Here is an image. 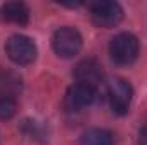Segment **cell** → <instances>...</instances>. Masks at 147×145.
Here are the masks:
<instances>
[{
    "instance_id": "8fae6325",
    "label": "cell",
    "mask_w": 147,
    "mask_h": 145,
    "mask_svg": "<svg viewBox=\"0 0 147 145\" xmlns=\"http://www.w3.org/2000/svg\"><path fill=\"white\" fill-rule=\"evenodd\" d=\"M17 111V101L12 94L0 92V119H10Z\"/></svg>"
},
{
    "instance_id": "7c38bea8",
    "label": "cell",
    "mask_w": 147,
    "mask_h": 145,
    "mask_svg": "<svg viewBox=\"0 0 147 145\" xmlns=\"http://www.w3.org/2000/svg\"><path fill=\"white\" fill-rule=\"evenodd\" d=\"M137 145H147V125L140 128L139 132V138H137Z\"/></svg>"
},
{
    "instance_id": "ba28073f",
    "label": "cell",
    "mask_w": 147,
    "mask_h": 145,
    "mask_svg": "<svg viewBox=\"0 0 147 145\" xmlns=\"http://www.w3.org/2000/svg\"><path fill=\"white\" fill-rule=\"evenodd\" d=\"M0 17L7 22L24 26L29 21V9L22 2H7L0 9Z\"/></svg>"
},
{
    "instance_id": "8992f818",
    "label": "cell",
    "mask_w": 147,
    "mask_h": 145,
    "mask_svg": "<svg viewBox=\"0 0 147 145\" xmlns=\"http://www.w3.org/2000/svg\"><path fill=\"white\" fill-rule=\"evenodd\" d=\"M94 99H96V89L94 87H89V85L75 82L65 92L63 106L69 111H79V109L87 108L89 104H92Z\"/></svg>"
},
{
    "instance_id": "6da1fadb",
    "label": "cell",
    "mask_w": 147,
    "mask_h": 145,
    "mask_svg": "<svg viewBox=\"0 0 147 145\" xmlns=\"http://www.w3.org/2000/svg\"><path fill=\"white\" fill-rule=\"evenodd\" d=\"M111 60L116 65H130L139 56V39L132 33H120L110 43Z\"/></svg>"
},
{
    "instance_id": "7a4b0ae2",
    "label": "cell",
    "mask_w": 147,
    "mask_h": 145,
    "mask_svg": "<svg viewBox=\"0 0 147 145\" xmlns=\"http://www.w3.org/2000/svg\"><path fill=\"white\" fill-rule=\"evenodd\" d=\"M51 44H53V50L58 56L72 58L82 48V36L75 28L65 26V28H60L53 33Z\"/></svg>"
},
{
    "instance_id": "277c9868",
    "label": "cell",
    "mask_w": 147,
    "mask_h": 145,
    "mask_svg": "<svg viewBox=\"0 0 147 145\" xmlns=\"http://www.w3.org/2000/svg\"><path fill=\"white\" fill-rule=\"evenodd\" d=\"M132 97H134V91L132 85L121 79V77H115L108 82V99H110V106L116 114H127L130 104H132Z\"/></svg>"
},
{
    "instance_id": "3957f363",
    "label": "cell",
    "mask_w": 147,
    "mask_h": 145,
    "mask_svg": "<svg viewBox=\"0 0 147 145\" xmlns=\"http://www.w3.org/2000/svg\"><path fill=\"white\" fill-rule=\"evenodd\" d=\"M5 51H7L9 58L17 65L33 63L38 53L36 44L33 43V39L24 34H14L9 38L5 43Z\"/></svg>"
},
{
    "instance_id": "30bf717a",
    "label": "cell",
    "mask_w": 147,
    "mask_h": 145,
    "mask_svg": "<svg viewBox=\"0 0 147 145\" xmlns=\"http://www.w3.org/2000/svg\"><path fill=\"white\" fill-rule=\"evenodd\" d=\"M21 130L26 137L38 140V142H45L48 138L46 137V128L39 121H34V119H24L22 125H21Z\"/></svg>"
},
{
    "instance_id": "5b68a950",
    "label": "cell",
    "mask_w": 147,
    "mask_h": 145,
    "mask_svg": "<svg viewBox=\"0 0 147 145\" xmlns=\"http://www.w3.org/2000/svg\"><path fill=\"white\" fill-rule=\"evenodd\" d=\"M123 17V9L116 2H96L91 5V19L98 28L110 29L115 28Z\"/></svg>"
},
{
    "instance_id": "9c48e42d",
    "label": "cell",
    "mask_w": 147,
    "mask_h": 145,
    "mask_svg": "<svg viewBox=\"0 0 147 145\" xmlns=\"http://www.w3.org/2000/svg\"><path fill=\"white\" fill-rule=\"evenodd\" d=\"M115 138L111 132L105 128H91L82 133L80 137V145H113Z\"/></svg>"
},
{
    "instance_id": "52a82bcc",
    "label": "cell",
    "mask_w": 147,
    "mask_h": 145,
    "mask_svg": "<svg viewBox=\"0 0 147 145\" xmlns=\"http://www.w3.org/2000/svg\"><path fill=\"white\" fill-rule=\"evenodd\" d=\"M74 77L77 80V84H84L89 87H98L101 79H103V70H101V63L96 58H84L82 62H79L74 68Z\"/></svg>"
}]
</instances>
